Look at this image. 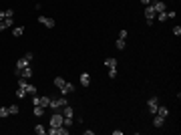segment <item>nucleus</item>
Here are the masks:
<instances>
[{"instance_id":"20","label":"nucleus","mask_w":181,"mask_h":135,"mask_svg":"<svg viewBox=\"0 0 181 135\" xmlns=\"http://www.w3.org/2000/svg\"><path fill=\"white\" fill-rule=\"evenodd\" d=\"M62 125H64V127H73V125H74V119H73V117H62Z\"/></svg>"},{"instance_id":"24","label":"nucleus","mask_w":181,"mask_h":135,"mask_svg":"<svg viewBox=\"0 0 181 135\" xmlns=\"http://www.w3.org/2000/svg\"><path fill=\"white\" fill-rule=\"evenodd\" d=\"M22 32H24V26H16L14 30H12V34H14V36H22Z\"/></svg>"},{"instance_id":"28","label":"nucleus","mask_w":181,"mask_h":135,"mask_svg":"<svg viewBox=\"0 0 181 135\" xmlns=\"http://www.w3.org/2000/svg\"><path fill=\"white\" fill-rule=\"evenodd\" d=\"M2 22H4V26H6V28H10V26H12V18H8V16H6L4 20H2Z\"/></svg>"},{"instance_id":"21","label":"nucleus","mask_w":181,"mask_h":135,"mask_svg":"<svg viewBox=\"0 0 181 135\" xmlns=\"http://www.w3.org/2000/svg\"><path fill=\"white\" fill-rule=\"evenodd\" d=\"M24 91H26L28 95H36V87H34V85H28V83H26V87H24Z\"/></svg>"},{"instance_id":"9","label":"nucleus","mask_w":181,"mask_h":135,"mask_svg":"<svg viewBox=\"0 0 181 135\" xmlns=\"http://www.w3.org/2000/svg\"><path fill=\"white\" fill-rule=\"evenodd\" d=\"M38 22L44 24L46 28H54V20L52 18H46V16H38Z\"/></svg>"},{"instance_id":"29","label":"nucleus","mask_w":181,"mask_h":135,"mask_svg":"<svg viewBox=\"0 0 181 135\" xmlns=\"http://www.w3.org/2000/svg\"><path fill=\"white\" fill-rule=\"evenodd\" d=\"M171 32L175 34V36H179V34H181V26H179V24H177V26H173V30H171Z\"/></svg>"},{"instance_id":"4","label":"nucleus","mask_w":181,"mask_h":135,"mask_svg":"<svg viewBox=\"0 0 181 135\" xmlns=\"http://www.w3.org/2000/svg\"><path fill=\"white\" fill-rule=\"evenodd\" d=\"M64 105H67V99L62 95V97H58V99H51V105H48V107L51 109H61V107H64Z\"/></svg>"},{"instance_id":"25","label":"nucleus","mask_w":181,"mask_h":135,"mask_svg":"<svg viewBox=\"0 0 181 135\" xmlns=\"http://www.w3.org/2000/svg\"><path fill=\"white\" fill-rule=\"evenodd\" d=\"M117 49H119V51H125V40L123 39H117Z\"/></svg>"},{"instance_id":"19","label":"nucleus","mask_w":181,"mask_h":135,"mask_svg":"<svg viewBox=\"0 0 181 135\" xmlns=\"http://www.w3.org/2000/svg\"><path fill=\"white\" fill-rule=\"evenodd\" d=\"M32 113L36 115V117H42V115H44V107H40V105H34Z\"/></svg>"},{"instance_id":"13","label":"nucleus","mask_w":181,"mask_h":135,"mask_svg":"<svg viewBox=\"0 0 181 135\" xmlns=\"http://www.w3.org/2000/svg\"><path fill=\"white\" fill-rule=\"evenodd\" d=\"M81 85H83V87H89V85H90V75L89 73L81 75Z\"/></svg>"},{"instance_id":"5","label":"nucleus","mask_w":181,"mask_h":135,"mask_svg":"<svg viewBox=\"0 0 181 135\" xmlns=\"http://www.w3.org/2000/svg\"><path fill=\"white\" fill-rule=\"evenodd\" d=\"M48 131V135H67L68 129L64 127V125H58V127H51V129H46Z\"/></svg>"},{"instance_id":"23","label":"nucleus","mask_w":181,"mask_h":135,"mask_svg":"<svg viewBox=\"0 0 181 135\" xmlns=\"http://www.w3.org/2000/svg\"><path fill=\"white\" fill-rule=\"evenodd\" d=\"M26 95H28V93H26L22 87H18V89H16V97H18V99H22V97H26Z\"/></svg>"},{"instance_id":"3","label":"nucleus","mask_w":181,"mask_h":135,"mask_svg":"<svg viewBox=\"0 0 181 135\" xmlns=\"http://www.w3.org/2000/svg\"><path fill=\"white\" fill-rule=\"evenodd\" d=\"M155 16H157L159 22H165V20H169V18H175V12L173 10H165V12H157Z\"/></svg>"},{"instance_id":"17","label":"nucleus","mask_w":181,"mask_h":135,"mask_svg":"<svg viewBox=\"0 0 181 135\" xmlns=\"http://www.w3.org/2000/svg\"><path fill=\"white\" fill-rule=\"evenodd\" d=\"M74 115V109L71 105H64V111H62V117H73Z\"/></svg>"},{"instance_id":"7","label":"nucleus","mask_w":181,"mask_h":135,"mask_svg":"<svg viewBox=\"0 0 181 135\" xmlns=\"http://www.w3.org/2000/svg\"><path fill=\"white\" fill-rule=\"evenodd\" d=\"M28 65H30V62L26 61L24 56H22V59H18V61H16V69H14V73H16V77H18V73H20V71H22L24 67H28Z\"/></svg>"},{"instance_id":"36","label":"nucleus","mask_w":181,"mask_h":135,"mask_svg":"<svg viewBox=\"0 0 181 135\" xmlns=\"http://www.w3.org/2000/svg\"><path fill=\"white\" fill-rule=\"evenodd\" d=\"M4 28H6V26H4V22H0V32H2V30H4Z\"/></svg>"},{"instance_id":"35","label":"nucleus","mask_w":181,"mask_h":135,"mask_svg":"<svg viewBox=\"0 0 181 135\" xmlns=\"http://www.w3.org/2000/svg\"><path fill=\"white\" fill-rule=\"evenodd\" d=\"M141 2H143V4H145V6H147V4H151L153 0H141Z\"/></svg>"},{"instance_id":"11","label":"nucleus","mask_w":181,"mask_h":135,"mask_svg":"<svg viewBox=\"0 0 181 135\" xmlns=\"http://www.w3.org/2000/svg\"><path fill=\"white\" fill-rule=\"evenodd\" d=\"M18 77H22V79H30V77H32V69H30V65H28V67H24L22 71L18 73Z\"/></svg>"},{"instance_id":"1","label":"nucleus","mask_w":181,"mask_h":135,"mask_svg":"<svg viewBox=\"0 0 181 135\" xmlns=\"http://www.w3.org/2000/svg\"><path fill=\"white\" fill-rule=\"evenodd\" d=\"M155 14H157V12H155V8H153L151 4H147V6H145V22H147L149 26H151V24H153V20H155Z\"/></svg>"},{"instance_id":"30","label":"nucleus","mask_w":181,"mask_h":135,"mask_svg":"<svg viewBox=\"0 0 181 135\" xmlns=\"http://www.w3.org/2000/svg\"><path fill=\"white\" fill-rule=\"evenodd\" d=\"M109 77L115 79V77H117V69H109Z\"/></svg>"},{"instance_id":"10","label":"nucleus","mask_w":181,"mask_h":135,"mask_svg":"<svg viewBox=\"0 0 181 135\" xmlns=\"http://www.w3.org/2000/svg\"><path fill=\"white\" fill-rule=\"evenodd\" d=\"M151 6L155 8V12H165V2L163 0H155V2H151Z\"/></svg>"},{"instance_id":"6","label":"nucleus","mask_w":181,"mask_h":135,"mask_svg":"<svg viewBox=\"0 0 181 135\" xmlns=\"http://www.w3.org/2000/svg\"><path fill=\"white\" fill-rule=\"evenodd\" d=\"M157 107H159V99H157V97H151V99H149V103H147L149 113H153V115H155V113H157Z\"/></svg>"},{"instance_id":"14","label":"nucleus","mask_w":181,"mask_h":135,"mask_svg":"<svg viewBox=\"0 0 181 135\" xmlns=\"http://www.w3.org/2000/svg\"><path fill=\"white\" fill-rule=\"evenodd\" d=\"M163 123H165V119L161 117V115H155V119H153V125H155L157 129H161V127H163Z\"/></svg>"},{"instance_id":"18","label":"nucleus","mask_w":181,"mask_h":135,"mask_svg":"<svg viewBox=\"0 0 181 135\" xmlns=\"http://www.w3.org/2000/svg\"><path fill=\"white\" fill-rule=\"evenodd\" d=\"M155 115H161V117H167V115H169V109H167V107H165V105H163V107H157V113H155Z\"/></svg>"},{"instance_id":"22","label":"nucleus","mask_w":181,"mask_h":135,"mask_svg":"<svg viewBox=\"0 0 181 135\" xmlns=\"http://www.w3.org/2000/svg\"><path fill=\"white\" fill-rule=\"evenodd\" d=\"M34 133H36V135H44L46 127H44V125H36V127H34Z\"/></svg>"},{"instance_id":"8","label":"nucleus","mask_w":181,"mask_h":135,"mask_svg":"<svg viewBox=\"0 0 181 135\" xmlns=\"http://www.w3.org/2000/svg\"><path fill=\"white\" fill-rule=\"evenodd\" d=\"M58 125H62V113H54L51 117V127H58Z\"/></svg>"},{"instance_id":"12","label":"nucleus","mask_w":181,"mask_h":135,"mask_svg":"<svg viewBox=\"0 0 181 135\" xmlns=\"http://www.w3.org/2000/svg\"><path fill=\"white\" fill-rule=\"evenodd\" d=\"M74 91H77V87H74L73 83H67L64 89H62V95H71V93H74Z\"/></svg>"},{"instance_id":"33","label":"nucleus","mask_w":181,"mask_h":135,"mask_svg":"<svg viewBox=\"0 0 181 135\" xmlns=\"http://www.w3.org/2000/svg\"><path fill=\"white\" fill-rule=\"evenodd\" d=\"M24 59H26L28 62H32V52H26V55H24Z\"/></svg>"},{"instance_id":"16","label":"nucleus","mask_w":181,"mask_h":135,"mask_svg":"<svg viewBox=\"0 0 181 135\" xmlns=\"http://www.w3.org/2000/svg\"><path fill=\"white\" fill-rule=\"evenodd\" d=\"M54 85H57L58 89H61V93H62V89H64V85H67V81L62 79V77H54Z\"/></svg>"},{"instance_id":"15","label":"nucleus","mask_w":181,"mask_h":135,"mask_svg":"<svg viewBox=\"0 0 181 135\" xmlns=\"http://www.w3.org/2000/svg\"><path fill=\"white\" fill-rule=\"evenodd\" d=\"M105 67L107 69H117V59H111V56L105 59Z\"/></svg>"},{"instance_id":"26","label":"nucleus","mask_w":181,"mask_h":135,"mask_svg":"<svg viewBox=\"0 0 181 135\" xmlns=\"http://www.w3.org/2000/svg\"><path fill=\"white\" fill-rule=\"evenodd\" d=\"M8 113H10V115H18V107L16 105H10V107H8Z\"/></svg>"},{"instance_id":"31","label":"nucleus","mask_w":181,"mask_h":135,"mask_svg":"<svg viewBox=\"0 0 181 135\" xmlns=\"http://www.w3.org/2000/svg\"><path fill=\"white\" fill-rule=\"evenodd\" d=\"M127 34H129V32H127V30H119V39H127Z\"/></svg>"},{"instance_id":"32","label":"nucleus","mask_w":181,"mask_h":135,"mask_svg":"<svg viewBox=\"0 0 181 135\" xmlns=\"http://www.w3.org/2000/svg\"><path fill=\"white\" fill-rule=\"evenodd\" d=\"M4 14H6L8 18H12V16H14V10H10V8H8V10H4Z\"/></svg>"},{"instance_id":"27","label":"nucleus","mask_w":181,"mask_h":135,"mask_svg":"<svg viewBox=\"0 0 181 135\" xmlns=\"http://www.w3.org/2000/svg\"><path fill=\"white\" fill-rule=\"evenodd\" d=\"M10 113H8V107H0V117H8Z\"/></svg>"},{"instance_id":"2","label":"nucleus","mask_w":181,"mask_h":135,"mask_svg":"<svg viewBox=\"0 0 181 135\" xmlns=\"http://www.w3.org/2000/svg\"><path fill=\"white\" fill-rule=\"evenodd\" d=\"M32 103H34V105H40V107H44V109H48V105H51V97H36V95H32Z\"/></svg>"},{"instance_id":"34","label":"nucleus","mask_w":181,"mask_h":135,"mask_svg":"<svg viewBox=\"0 0 181 135\" xmlns=\"http://www.w3.org/2000/svg\"><path fill=\"white\" fill-rule=\"evenodd\" d=\"M6 18V14H4V10H0V22H2V20H4Z\"/></svg>"}]
</instances>
